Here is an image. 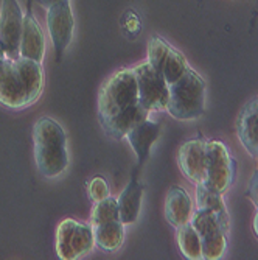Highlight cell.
<instances>
[{
    "label": "cell",
    "mask_w": 258,
    "mask_h": 260,
    "mask_svg": "<svg viewBox=\"0 0 258 260\" xmlns=\"http://www.w3.org/2000/svg\"><path fill=\"white\" fill-rule=\"evenodd\" d=\"M150 111L138 102V87L132 69L112 75L100 90L98 120L104 133L123 139L140 122L148 119Z\"/></svg>",
    "instance_id": "6da1fadb"
},
{
    "label": "cell",
    "mask_w": 258,
    "mask_h": 260,
    "mask_svg": "<svg viewBox=\"0 0 258 260\" xmlns=\"http://www.w3.org/2000/svg\"><path fill=\"white\" fill-rule=\"evenodd\" d=\"M44 90L41 62L27 58H8L0 52V105L25 109L39 100Z\"/></svg>",
    "instance_id": "7a4b0ae2"
},
{
    "label": "cell",
    "mask_w": 258,
    "mask_h": 260,
    "mask_svg": "<svg viewBox=\"0 0 258 260\" xmlns=\"http://www.w3.org/2000/svg\"><path fill=\"white\" fill-rule=\"evenodd\" d=\"M34 160L39 173L56 178L68 167L67 136L64 128L52 117H41L33 126Z\"/></svg>",
    "instance_id": "3957f363"
},
{
    "label": "cell",
    "mask_w": 258,
    "mask_h": 260,
    "mask_svg": "<svg viewBox=\"0 0 258 260\" xmlns=\"http://www.w3.org/2000/svg\"><path fill=\"white\" fill-rule=\"evenodd\" d=\"M167 111L177 120H195L204 114L205 83L202 77L189 67V70L173 84H168Z\"/></svg>",
    "instance_id": "277c9868"
},
{
    "label": "cell",
    "mask_w": 258,
    "mask_h": 260,
    "mask_svg": "<svg viewBox=\"0 0 258 260\" xmlns=\"http://www.w3.org/2000/svg\"><path fill=\"white\" fill-rule=\"evenodd\" d=\"M95 246V235L90 224L65 218L56 229V254L61 260H77Z\"/></svg>",
    "instance_id": "5b68a950"
},
{
    "label": "cell",
    "mask_w": 258,
    "mask_h": 260,
    "mask_svg": "<svg viewBox=\"0 0 258 260\" xmlns=\"http://www.w3.org/2000/svg\"><path fill=\"white\" fill-rule=\"evenodd\" d=\"M237 162L221 140L207 142V176L204 185L224 193L235 181Z\"/></svg>",
    "instance_id": "8992f818"
},
{
    "label": "cell",
    "mask_w": 258,
    "mask_h": 260,
    "mask_svg": "<svg viewBox=\"0 0 258 260\" xmlns=\"http://www.w3.org/2000/svg\"><path fill=\"white\" fill-rule=\"evenodd\" d=\"M134 75L138 87V102L150 112L163 111L168 105V83L163 75L150 62L138 64L134 69Z\"/></svg>",
    "instance_id": "52a82bcc"
},
{
    "label": "cell",
    "mask_w": 258,
    "mask_h": 260,
    "mask_svg": "<svg viewBox=\"0 0 258 260\" xmlns=\"http://www.w3.org/2000/svg\"><path fill=\"white\" fill-rule=\"evenodd\" d=\"M47 28L55 49L56 62H61L75 31V17L70 0H59L47 8Z\"/></svg>",
    "instance_id": "ba28073f"
},
{
    "label": "cell",
    "mask_w": 258,
    "mask_h": 260,
    "mask_svg": "<svg viewBox=\"0 0 258 260\" xmlns=\"http://www.w3.org/2000/svg\"><path fill=\"white\" fill-rule=\"evenodd\" d=\"M190 224L198 231L201 237L202 258L207 260L221 258L227 246V239H226L227 232L221 228L216 217L204 209L196 207L192 214Z\"/></svg>",
    "instance_id": "9c48e42d"
},
{
    "label": "cell",
    "mask_w": 258,
    "mask_h": 260,
    "mask_svg": "<svg viewBox=\"0 0 258 260\" xmlns=\"http://www.w3.org/2000/svg\"><path fill=\"white\" fill-rule=\"evenodd\" d=\"M23 13L17 0H2L0 7V49L8 58L20 56Z\"/></svg>",
    "instance_id": "30bf717a"
},
{
    "label": "cell",
    "mask_w": 258,
    "mask_h": 260,
    "mask_svg": "<svg viewBox=\"0 0 258 260\" xmlns=\"http://www.w3.org/2000/svg\"><path fill=\"white\" fill-rule=\"evenodd\" d=\"M179 165L192 182L204 184L207 176V140L201 136L187 140L179 150Z\"/></svg>",
    "instance_id": "8fae6325"
},
{
    "label": "cell",
    "mask_w": 258,
    "mask_h": 260,
    "mask_svg": "<svg viewBox=\"0 0 258 260\" xmlns=\"http://www.w3.org/2000/svg\"><path fill=\"white\" fill-rule=\"evenodd\" d=\"M45 55V38L42 28L38 23L31 7L28 5V11L23 16V30L20 38V56L42 62Z\"/></svg>",
    "instance_id": "7c38bea8"
},
{
    "label": "cell",
    "mask_w": 258,
    "mask_h": 260,
    "mask_svg": "<svg viewBox=\"0 0 258 260\" xmlns=\"http://www.w3.org/2000/svg\"><path fill=\"white\" fill-rule=\"evenodd\" d=\"M160 136V123L154 120H143L137 123L128 134L126 139L129 140V145L132 147L137 160H138V167L146 162L150 157V151L153 145L156 144V140Z\"/></svg>",
    "instance_id": "4fadbf2b"
},
{
    "label": "cell",
    "mask_w": 258,
    "mask_h": 260,
    "mask_svg": "<svg viewBox=\"0 0 258 260\" xmlns=\"http://www.w3.org/2000/svg\"><path fill=\"white\" fill-rule=\"evenodd\" d=\"M237 133L246 151L256 157L258 154V99L250 100L238 115Z\"/></svg>",
    "instance_id": "5bb4252c"
},
{
    "label": "cell",
    "mask_w": 258,
    "mask_h": 260,
    "mask_svg": "<svg viewBox=\"0 0 258 260\" xmlns=\"http://www.w3.org/2000/svg\"><path fill=\"white\" fill-rule=\"evenodd\" d=\"M193 203L190 195L180 185L170 187L167 203H165V215L170 224L174 228H179L182 224L190 223L192 214H193Z\"/></svg>",
    "instance_id": "9a60e30c"
},
{
    "label": "cell",
    "mask_w": 258,
    "mask_h": 260,
    "mask_svg": "<svg viewBox=\"0 0 258 260\" xmlns=\"http://www.w3.org/2000/svg\"><path fill=\"white\" fill-rule=\"evenodd\" d=\"M143 198V184L137 179V170L132 173V178L126 188L119 197V209H120V220L125 224H132L137 221L142 209Z\"/></svg>",
    "instance_id": "2e32d148"
},
{
    "label": "cell",
    "mask_w": 258,
    "mask_h": 260,
    "mask_svg": "<svg viewBox=\"0 0 258 260\" xmlns=\"http://www.w3.org/2000/svg\"><path fill=\"white\" fill-rule=\"evenodd\" d=\"M196 204L199 209L213 214L219 221L221 228L229 232V214L223 200V193L212 190L204 184H196Z\"/></svg>",
    "instance_id": "e0dca14e"
},
{
    "label": "cell",
    "mask_w": 258,
    "mask_h": 260,
    "mask_svg": "<svg viewBox=\"0 0 258 260\" xmlns=\"http://www.w3.org/2000/svg\"><path fill=\"white\" fill-rule=\"evenodd\" d=\"M95 246L103 251H115L123 245L125 240V223L122 220H114L93 226Z\"/></svg>",
    "instance_id": "ac0fdd59"
},
{
    "label": "cell",
    "mask_w": 258,
    "mask_h": 260,
    "mask_svg": "<svg viewBox=\"0 0 258 260\" xmlns=\"http://www.w3.org/2000/svg\"><path fill=\"white\" fill-rule=\"evenodd\" d=\"M176 231H177L176 234L177 245L183 257L190 260L202 258V245H201V237L198 231L190 223L176 228Z\"/></svg>",
    "instance_id": "d6986e66"
},
{
    "label": "cell",
    "mask_w": 258,
    "mask_h": 260,
    "mask_svg": "<svg viewBox=\"0 0 258 260\" xmlns=\"http://www.w3.org/2000/svg\"><path fill=\"white\" fill-rule=\"evenodd\" d=\"M189 67L190 66L187 62V58L183 56V53L176 50L174 47H171L168 55L165 56V59H163L159 72L163 75V78H165V81L168 84H173L187 72V70H189Z\"/></svg>",
    "instance_id": "ffe728a7"
},
{
    "label": "cell",
    "mask_w": 258,
    "mask_h": 260,
    "mask_svg": "<svg viewBox=\"0 0 258 260\" xmlns=\"http://www.w3.org/2000/svg\"><path fill=\"white\" fill-rule=\"evenodd\" d=\"M120 220V209H119V201L112 198L110 195L98 203H95V207L92 210L90 217V226H97L101 223Z\"/></svg>",
    "instance_id": "44dd1931"
},
{
    "label": "cell",
    "mask_w": 258,
    "mask_h": 260,
    "mask_svg": "<svg viewBox=\"0 0 258 260\" xmlns=\"http://www.w3.org/2000/svg\"><path fill=\"white\" fill-rule=\"evenodd\" d=\"M110 195L109 192V185L106 182L104 178H93L90 182H89V198L93 201V203H98L104 198H107Z\"/></svg>",
    "instance_id": "7402d4cb"
},
{
    "label": "cell",
    "mask_w": 258,
    "mask_h": 260,
    "mask_svg": "<svg viewBox=\"0 0 258 260\" xmlns=\"http://www.w3.org/2000/svg\"><path fill=\"white\" fill-rule=\"evenodd\" d=\"M246 195L249 197V200L255 204V207H258V172L253 173V176L250 178V182L247 185Z\"/></svg>",
    "instance_id": "603a6c76"
},
{
    "label": "cell",
    "mask_w": 258,
    "mask_h": 260,
    "mask_svg": "<svg viewBox=\"0 0 258 260\" xmlns=\"http://www.w3.org/2000/svg\"><path fill=\"white\" fill-rule=\"evenodd\" d=\"M36 2H38L41 7H44V8H49V7H52V5L58 4L59 0H36Z\"/></svg>",
    "instance_id": "cb8c5ba5"
},
{
    "label": "cell",
    "mask_w": 258,
    "mask_h": 260,
    "mask_svg": "<svg viewBox=\"0 0 258 260\" xmlns=\"http://www.w3.org/2000/svg\"><path fill=\"white\" fill-rule=\"evenodd\" d=\"M253 232L258 237V207H256V214H255V218H253Z\"/></svg>",
    "instance_id": "d4e9b609"
},
{
    "label": "cell",
    "mask_w": 258,
    "mask_h": 260,
    "mask_svg": "<svg viewBox=\"0 0 258 260\" xmlns=\"http://www.w3.org/2000/svg\"><path fill=\"white\" fill-rule=\"evenodd\" d=\"M0 52H2V49H0Z\"/></svg>",
    "instance_id": "484cf974"
},
{
    "label": "cell",
    "mask_w": 258,
    "mask_h": 260,
    "mask_svg": "<svg viewBox=\"0 0 258 260\" xmlns=\"http://www.w3.org/2000/svg\"><path fill=\"white\" fill-rule=\"evenodd\" d=\"M256 157H258V154H256Z\"/></svg>",
    "instance_id": "4316f807"
}]
</instances>
